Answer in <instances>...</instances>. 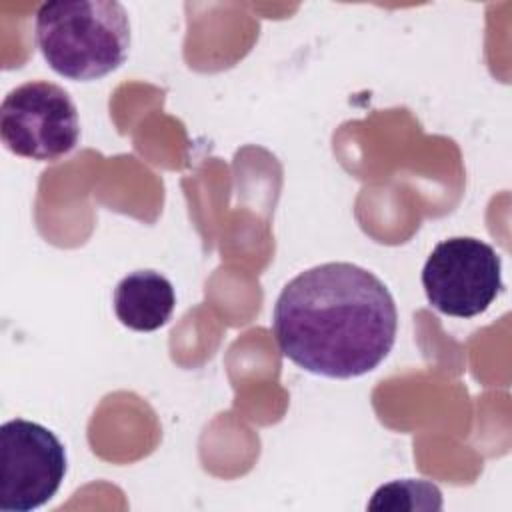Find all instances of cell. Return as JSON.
<instances>
[{
    "instance_id": "obj_1",
    "label": "cell",
    "mask_w": 512,
    "mask_h": 512,
    "mask_svg": "<svg viewBox=\"0 0 512 512\" xmlns=\"http://www.w3.org/2000/svg\"><path fill=\"white\" fill-rule=\"evenodd\" d=\"M280 352L306 372L356 378L392 350L398 312L386 284L352 262H326L294 276L274 304Z\"/></svg>"
},
{
    "instance_id": "obj_2",
    "label": "cell",
    "mask_w": 512,
    "mask_h": 512,
    "mask_svg": "<svg viewBox=\"0 0 512 512\" xmlns=\"http://www.w3.org/2000/svg\"><path fill=\"white\" fill-rule=\"evenodd\" d=\"M36 44L56 74L102 78L128 58V12L116 0L44 2L36 12Z\"/></svg>"
},
{
    "instance_id": "obj_3",
    "label": "cell",
    "mask_w": 512,
    "mask_h": 512,
    "mask_svg": "<svg viewBox=\"0 0 512 512\" xmlns=\"http://www.w3.org/2000/svg\"><path fill=\"white\" fill-rule=\"evenodd\" d=\"M0 136L16 156L40 162L58 160L70 154L80 140L76 104L58 84L24 82L2 100Z\"/></svg>"
},
{
    "instance_id": "obj_4",
    "label": "cell",
    "mask_w": 512,
    "mask_h": 512,
    "mask_svg": "<svg viewBox=\"0 0 512 512\" xmlns=\"http://www.w3.org/2000/svg\"><path fill=\"white\" fill-rule=\"evenodd\" d=\"M502 286L500 256L490 244L472 236L438 242L422 268L428 302L438 312L456 318L486 312Z\"/></svg>"
},
{
    "instance_id": "obj_5",
    "label": "cell",
    "mask_w": 512,
    "mask_h": 512,
    "mask_svg": "<svg viewBox=\"0 0 512 512\" xmlns=\"http://www.w3.org/2000/svg\"><path fill=\"white\" fill-rule=\"evenodd\" d=\"M66 450L52 430L24 418L0 426V510L30 512L46 504L66 474Z\"/></svg>"
},
{
    "instance_id": "obj_6",
    "label": "cell",
    "mask_w": 512,
    "mask_h": 512,
    "mask_svg": "<svg viewBox=\"0 0 512 512\" xmlns=\"http://www.w3.org/2000/svg\"><path fill=\"white\" fill-rule=\"evenodd\" d=\"M176 306V294L166 276L156 270H136L114 288V312L118 320L136 332L162 328Z\"/></svg>"
},
{
    "instance_id": "obj_7",
    "label": "cell",
    "mask_w": 512,
    "mask_h": 512,
    "mask_svg": "<svg viewBox=\"0 0 512 512\" xmlns=\"http://www.w3.org/2000/svg\"><path fill=\"white\" fill-rule=\"evenodd\" d=\"M412 496H442L440 488L426 480H394L382 484L372 500L368 502L370 510H430L426 502Z\"/></svg>"
}]
</instances>
